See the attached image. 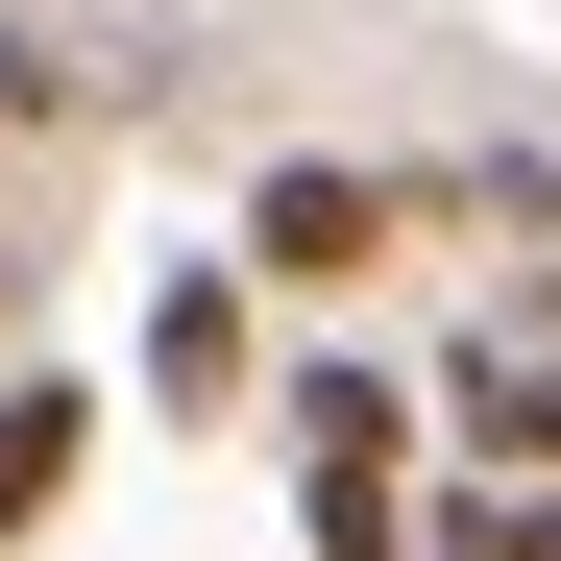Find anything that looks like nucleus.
<instances>
[{
    "instance_id": "20e7f679",
    "label": "nucleus",
    "mask_w": 561,
    "mask_h": 561,
    "mask_svg": "<svg viewBox=\"0 0 561 561\" xmlns=\"http://www.w3.org/2000/svg\"><path fill=\"white\" fill-rule=\"evenodd\" d=\"M463 439H489V463H561V366L489 342V366H463Z\"/></svg>"
},
{
    "instance_id": "f03ea898",
    "label": "nucleus",
    "mask_w": 561,
    "mask_h": 561,
    "mask_svg": "<svg viewBox=\"0 0 561 561\" xmlns=\"http://www.w3.org/2000/svg\"><path fill=\"white\" fill-rule=\"evenodd\" d=\"M73 439H99V415L25 366V391H0V537H25V513H73Z\"/></svg>"
},
{
    "instance_id": "7ed1b4c3",
    "label": "nucleus",
    "mask_w": 561,
    "mask_h": 561,
    "mask_svg": "<svg viewBox=\"0 0 561 561\" xmlns=\"http://www.w3.org/2000/svg\"><path fill=\"white\" fill-rule=\"evenodd\" d=\"M147 366H171V391H244V294H220V268H171V294H147Z\"/></svg>"
},
{
    "instance_id": "f257e3e1",
    "label": "nucleus",
    "mask_w": 561,
    "mask_h": 561,
    "mask_svg": "<svg viewBox=\"0 0 561 561\" xmlns=\"http://www.w3.org/2000/svg\"><path fill=\"white\" fill-rule=\"evenodd\" d=\"M244 268H268V294H366V268H391V196H366V171H268Z\"/></svg>"
},
{
    "instance_id": "39448f33",
    "label": "nucleus",
    "mask_w": 561,
    "mask_h": 561,
    "mask_svg": "<svg viewBox=\"0 0 561 561\" xmlns=\"http://www.w3.org/2000/svg\"><path fill=\"white\" fill-rule=\"evenodd\" d=\"M294 513H318V561H391V537H415V513H391V463H318Z\"/></svg>"
}]
</instances>
